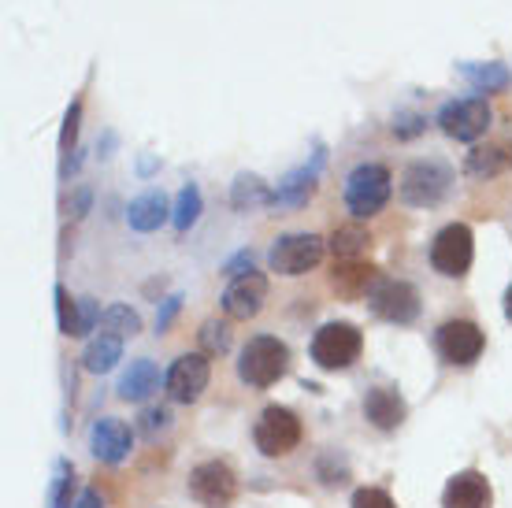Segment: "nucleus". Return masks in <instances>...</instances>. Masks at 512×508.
Returning <instances> with one entry per match:
<instances>
[{"instance_id": "obj_1", "label": "nucleus", "mask_w": 512, "mask_h": 508, "mask_svg": "<svg viewBox=\"0 0 512 508\" xmlns=\"http://www.w3.org/2000/svg\"><path fill=\"white\" fill-rule=\"evenodd\" d=\"M290 368V345L279 342L275 334H256L249 338L238 356V379L253 390H268Z\"/></svg>"}, {"instance_id": "obj_2", "label": "nucleus", "mask_w": 512, "mask_h": 508, "mask_svg": "<svg viewBox=\"0 0 512 508\" xmlns=\"http://www.w3.org/2000/svg\"><path fill=\"white\" fill-rule=\"evenodd\" d=\"M390 193H394V178L383 164H357L346 175L342 201L353 212V219H372L386 208Z\"/></svg>"}, {"instance_id": "obj_3", "label": "nucleus", "mask_w": 512, "mask_h": 508, "mask_svg": "<svg viewBox=\"0 0 512 508\" xmlns=\"http://www.w3.org/2000/svg\"><path fill=\"white\" fill-rule=\"evenodd\" d=\"M449 182H453V171L442 160H412L401 171V201L412 208H435L449 193Z\"/></svg>"}, {"instance_id": "obj_4", "label": "nucleus", "mask_w": 512, "mask_h": 508, "mask_svg": "<svg viewBox=\"0 0 512 508\" xmlns=\"http://www.w3.org/2000/svg\"><path fill=\"white\" fill-rule=\"evenodd\" d=\"M364 338L353 323H323L312 338V360L323 371H346L353 360H360Z\"/></svg>"}, {"instance_id": "obj_5", "label": "nucleus", "mask_w": 512, "mask_h": 508, "mask_svg": "<svg viewBox=\"0 0 512 508\" xmlns=\"http://www.w3.org/2000/svg\"><path fill=\"white\" fill-rule=\"evenodd\" d=\"M320 260H323V238H316V234H282L268 249V267L286 275V279L308 275L312 267H320Z\"/></svg>"}, {"instance_id": "obj_6", "label": "nucleus", "mask_w": 512, "mask_h": 508, "mask_svg": "<svg viewBox=\"0 0 512 508\" xmlns=\"http://www.w3.org/2000/svg\"><path fill=\"white\" fill-rule=\"evenodd\" d=\"M490 104L487 97H461V101H446L438 108L435 123L442 127V134L457 141H479L490 130Z\"/></svg>"}, {"instance_id": "obj_7", "label": "nucleus", "mask_w": 512, "mask_h": 508, "mask_svg": "<svg viewBox=\"0 0 512 508\" xmlns=\"http://www.w3.org/2000/svg\"><path fill=\"white\" fill-rule=\"evenodd\" d=\"M256 449L264 457H286L301 445V420H297L290 408L271 405L260 412V423H256Z\"/></svg>"}, {"instance_id": "obj_8", "label": "nucleus", "mask_w": 512, "mask_h": 508, "mask_svg": "<svg viewBox=\"0 0 512 508\" xmlns=\"http://www.w3.org/2000/svg\"><path fill=\"white\" fill-rule=\"evenodd\" d=\"M368 305H372V312L379 319L405 327V323L420 316V290L405 279H379L375 290L368 293Z\"/></svg>"}, {"instance_id": "obj_9", "label": "nucleus", "mask_w": 512, "mask_h": 508, "mask_svg": "<svg viewBox=\"0 0 512 508\" xmlns=\"http://www.w3.org/2000/svg\"><path fill=\"white\" fill-rule=\"evenodd\" d=\"M431 267L446 279H461L472 267V230L464 223H449L431 242Z\"/></svg>"}, {"instance_id": "obj_10", "label": "nucleus", "mask_w": 512, "mask_h": 508, "mask_svg": "<svg viewBox=\"0 0 512 508\" xmlns=\"http://www.w3.org/2000/svg\"><path fill=\"white\" fill-rule=\"evenodd\" d=\"M435 345L438 353H442V360L468 368V364H475L483 356L487 338H483V327L472 323V319H446L435 334Z\"/></svg>"}, {"instance_id": "obj_11", "label": "nucleus", "mask_w": 512, "mask_h": 508, "mask_svg": "<svg viewBox=\"0 0 512 508\" xmlns=\"http://www.w3.org/2000/svg\"><path fill=\"white\" fill-rule=\"evenodd\" d=\"M190 494L205 508H227L238 494V479H234L231 464L223 460H205L190 471Z\"/></svg>"}, {"instance_id": "obj_12", "label": "nucleus", "mask_w": 512, "mask_h": 508, "mask_svg": "<svg viewBox=\"0 0 512 508\" xmlns=\"http://www.w3.org/2000/svg\"><path fill=\"white\" fill-rule=\"evenodd\" d=\"M208 379H212V364H208V353H186L179 356L171 371H167V397L179 401V405H190L208 390Z\"/></svg>"}, {"instance_id": "obj_13", "label": "nucleus", "mask_w": 512, "mask_h": 508, "mask_svg": "<svg viewBox=\"0 0 512 508\" xmlns=\"http://www.w3.org/2000/svg\"><path fill=\"white\" fill-rule=\"evenodd\" d=\"M268 301V279L260 271H249V275H238L231 279V286L223 290V312L231 319H253Z\"/></svg>"}, {"instance_id": "obj_14", "label": "nucleus", "mask_w": 512, "mask_h": 508, "mask_svg": "<svg viewBox=\"0 0 512 508\" xmlns=\"http://www.w3.org/2000/svg\"><path fill=\"white\" fill-rule=\"evenodd\" d=\"M130 445H134V434L123 420L116 416H104L90 427V449L93 457L104 460V464H119V460H127Z\"/></svg>"}, {"instance_id": "obj_15", "label": "nucleus", "mask_w": 512, "mask_h": 508, "mask_svg": "<svg viewBox=\"0 0 512 508\" xmlns=\"http://www.w3.org/2000/svg\"><path fill=\"white\" fill-rule=\"evenodd\" d=\"M442 508H490V483L479 471H461L446 483Z\"/></svg>"}, {"instance_id": "obj_16", "label": "nucleus", "mask_w": 512, "mask_h": 508, "mask_svg": "<svg viewBox=\"0 0 512 508\" xmlns=\"http://www.w3.org/2000/svg\"><path fill=\"white\" fill-rule=\"evenodd\" d=\"M512 167V145L509 141H494V145H475L468 160H464V171L475 182H487V178L505 175Z\"/></svg>"}, {"instance_id": "obj_17", "label": "nucleus", "mask_w": 512, "mask_h": 508, "mask_svg": "<svg viewBox=\"0 0 512 508\" xmlns=\"http://www.w3.org/2000/svg\"><path fill=\"white\" fill-rule=\"evenodd\" d=\"M331 282H334V290H338V297L357 301V297H364V293L375 290L379 271H375L372 264H360V260H338V264H334Z\"/></svg>"}, {"instance_id": "obj_18", "label": "nucleus", "mask_w": 512, "mask_h": 508, "mask_svg": "<svg viewBox=\"0 0 512 508\" xmlns=\"http://www.w3.org/2000/svg\"><path fill=\"white\" fill-rule=\"evenodd\" d=\"M364 416H368V423L379 427V431H397V427L405 423V401H401L394 390L375 386V390H368V397H364Z\"/></svg>"}, {"instance_id": "obj_19", "label": "nucleus", "mask_w": 512, "mask_h": 508, "mask_svg": "<svg viewBox=\"0 0 512 508\" xmlns=\"http://www.w3.org/2000/svg\"><path fill=\"white\" fill-rule=\"evenodd\" d=\"M167 197L160 190H149L141 193V197H134L127 208V223L134 230H141V234H153V230H160V223L167 219Z\"/></svg>"}, {"instance_id": "obj_20", "label": "nucleus", "mask_w": 512, "mask_h": 508, "mask_svg": "<svg viewBox=\"0 0 512 508\" xmlns=\"http://www.w3.org/2000/svg\"><path fill=\"white\" fill-rule=\"evenodd\" d=\"M312 193H316V171L301 167V171H290V175L282 178L279 190L271 193V204L275 208H301V204H308Z\"/></svg>"}, {"instance_id": "obj_21", "label": "nucleus", "mask_w": 512, "mask_h": 508, "mask_svg": "<svg viewBox=\"0 0 512 508\" xmlns=\"http://www.w3.org/2000/svg\"><path fill=\"white\" fill-rule=\"evenodd\" d=\"M160 386V371H156L153 360H134L130 371L119 379V397L123 401H145Z\"/></svg>"}, {"instance_id": "obj_22", "label": "nucleus", "mask_w": 512, "mask_h": 508, "mask_svg": "<svg viewBox=\"0 0 512 508\" xmlns=\"http://www.w3.org/2000/svg\"><path fill=\"white\" fill-rule=\"evenodd\" d=\"M123 360V338L116 334H97L90 345H86V353H82V368L93 371V375H104V371H112Z\"/></svg>"}, {"instance_id": "obj_23", "label": "nucleus", "mask_w": 512, "mask_h": 508, "mask_svg": "<svg viewBox=\"0 0 512 508\" xmlns=\"http://www.w3.org/2000/svg\"><path fill=\"white\" fill-rule=\"evenodd\" d=\"M457 71H461L468 82H472L479 93H505V89L512 86V75L505 64H457Z\"/></svg>"}, {"instance_id": "obj_24", "label": "nucleus", "mask_w": 512, "mask_h": 508, "mask_svg": "<svg viewBox=\"0 0 512 508\" xmlns=\"http://www.w3.org/2000/svg\"><path fill=\"white\" fill-rule=\"evenodd\" d=\"M231 204L238 208V212H253V208H260V204H271V193L256 175H238L234 193H231Z\"/></svg>"}, {"instance_id": "obj_25", "label": "nucleus", "mask_w": 512, "mask_h": 508, "mask_svg": "<svg viewBox=\"0 0 512 508\" xmlns=\"http://www.w3.org/2000/svg\"><path fill=\"white\" fill-rule=\"evenodd\" d=\"M368 242H372V238H368V230L357 227V223H349V227H338L331 234V253L338 256V260H357V253Z\"/></svg>"}, {"instance_id": "obj_26", "label": "nucleus", "mask_w": 512, "mask_h": 508, "mask_svg": "<svg viewBox=\"0 0 512 508\" xmlns=\"http://www.w3.org/2000/svg\"><path fill=\"white\" fill-rule=\"evenodd\" d=\"M201 219V190L197 186H182V193H179V201H175V212H171V223H175V230L179 234H186V230L193 227Z\"/></svg>"}, {"instance_id": "obj_27", "label": "nucleus", "mask_w": 512, "mask_h": 508, "mask_svg": "<svg viewBox=\"0 0 512 508\" xmlns=\"http://www.w3.org/2000/svg\"><path fill=\"white\" fill-rule=\"evenodd\" d=\"M141 331L138 312H130L127 305H112L101 316V334H116V338H134Z\"/></svg>"}, {"instance_id": "obj_28", "label": "nucleus", "mask_w": 512, "mask_h": 508, "mask_svg": "<svg viewBox=\"0 0 512 508\" xmlns=\"http://www.w3.org/2000/svg\"><path fill=\"white\" fill-rule=\"evenodd\" d=\"M197 338H201V349H205L208 356H223L227 349H231V327L219 323V319H205L201 331H197Z\"/></svg>"}, {"instance_id": "obj_29", "label": "nucleus", "mask_w": 512, "mask_h": 508, "mask_svg": "<svg viewBox=\"0 0 512 508\" xmlns=\"http://www.w3.org/2000/svg\"><path fill=\"white\" fill-rule=\"evenodd\" d=\"M78 305V316H75V338H86V334L93 331V327H97V323H101V301H97V297H78L75 301Z\"/></svg>"}, {"instance_id": "obj_30", "label": "nucleus", "mask_w": 512, "mask_h": 508, "mask_svg": "<svg viewBox=\"0 0 512 508\" xmlns=\"http://www.w3.org/2000/svg\"><path fill=\"white\" fill-rule=\"evenodd\" d=\"M353 508H397L394 497L379 490V486H360L357 494H353Z\"/></svg>"}, {"instance_id": "obj_31", "label": "nucleus", "mask_w": 512, "mask_h": 508, "mask_svg": "<svg viewBox=\"0 0 512 508\" xmlns=\"http://www.w3.org/2000/svg\"><path fill=\"white\" fill-rule=\"evenodd\" d=\"M56 308H60V331L71 334V338H75V316H78V305H71V297H67L64 286H56Z\"/></svg>"}, {"instance_id": "obj_32", "label": "nucleus", "mask_w": 512, "mask_h": 508, "mask_svg": "<svg viewBox=\"0 0 512 508\" xmlns=\"http://www.w3.org/2000/svg\"><path fill=\"white\" fill-rule=\"evenodd\" d=\"M78 115H82V104H71L67 108V115H64V134H60V149H71L75 145V138H78Z\"/></svg>"}, {"instance_id": "obj_33", "label": "nucleus", "mask_w": 512, "mask_h": 508, "mask_svg": "<svg viewBox=\"0 0 512 508\" xmlns=\"http://www.w3.org/2000/svg\"><path fill=\"white\" fill-rule=\"evenodd\" d=\"M420 130H423V115L405 112V115H397V119H394V134H397V138H416Z\"/></svg>"}, {"instance_id": "obj_34", "label": "nucleus", "mask_w": 512, "mask_h": 508, "mask_svg": "<svg viewBox=\"0 0 512 508\" xmlns=\"http://www.w3.org/2000/svg\"><path fill=\"white\" fill-rule=\"evenodd\" d=\"M179 305H182V297H167L164 312H160V316H156V331L164 334L167 327H171V319H175V312H179Z\"/></svg>"}, {"instance_id": "obj_35", "label": "nucleus", "mask_w": 512, "mask_h": 508, "mask_svg": "<svg viewBox=\"0 0 512 508\" xmlns=\"http://www.w3.org/2000/svg\"><path fill=\"white\" fill-rule=\"evenodd\" d=\"M223 271H227V275H234V279H238V275H249V271H253V253H238L231 264L223 267Z\"/></svg>"}, {"instance_id": "obj_36", "label": "nucleus", "mask_w": 512, "mask_h": 508, "mask_svg": "<svg viewBox=\"0 0 512 508\" xmlns=\"http://www.w3.org/2000/svg\"><path fill=\"white\" fill-rule=\"evenodd\" d=\"M141 420H145V431L156 434L160 427H167V412H164V408H149V412H145Z\"/></svg>"}, {"instance_id": "obj_37", "label": "nucleus", "mask_w": 512, "mask_h": 508, "mask_svg": "<svg viewBox=\"0 0 512 508\" xmlns=\"http://www.w3.org/2000/svg\"><path fill=\"white\" fill-rule=\"evenodd\" d=\"M75 508H104V501H101V494H97V490H82V494H78V501H75Z\"/></svg>"}, {"instance_id": "obj_38", "label": "nucleus", "mask_w": 512, "mask_h": 508, "mask_svg": "<svg viewBox=\"0 0 512 508\" xmlns=\"http://www.w3.org/2000/svg\"><path fill=\"white\" fill-rule=\"evenodd\" d=\"M505 319H509V323H512V286H509V290H505Z\"/></svg>"}]
</instances>
